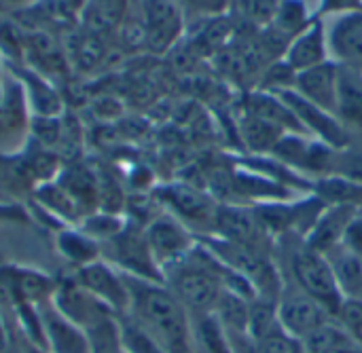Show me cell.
Masks as SVG:
<instances>
[{
	"mask_svg": "<svg viewBox=\"0 0 362 353\" xmlns=\"http://www.w3.org/2000/svg\"><path fill=\"white\" fill-rule=\"evenodd\" d=\"M132 316L165 353H193L191 318L165 284L125 275Z\"/></svg>",
	"mask_w": 362,
	"mask_h": 353,
	"instance_id": "cell-1",
	"label": "cell"
},
{
	"mask_svg": "<svg viewBox=\"0 0 362 353\" xmlns=\"http://www.w3.org/2000/svg\"><path fill=\"white\" fill-rule=\"evenodd\" d=\"M229 267L223 265L202 241L178 263L163 271V284L172 290L189 318L214 313L227 290Z\"/></svg>",
	"mask_w": 362,
	"mask_h": 353,
	"instance_id": "cell-2",
	"label": "cell"
},
{
	"mask_svg": "<svg viewBox=\"0 0 362 353\" xmlns=\"http://www.w3.org/2000/svg\"><path fill=\"white\" fill-rule=\"evenodd\" d=\"M291 277L293 284L303 290L308 297H312L316 303H320L333 318H337L344 297L339 292V286L335 282L333 269L325 254L312 250L305 239H299V244L291 252Z\"/></svg>",
	"mask_w": 362,
	"mask_h": 353,
	"instance_id": "cell-3",
	"label": "cell"
},
{
	"mask_svg": "<svg viewBox=\"0 0 362 353\" xmlns=\"http://www.w3.org/2000/svg\"><path fill=\"white\" fill-rule=\"evenodd\" d=\"M100 250H104L106 263H110L121 273L140 277L146 282L163 284V271L159 269L157 261L153 258L144 229L132 227L125 222L121 233H117L108 241L100 244Z\"/></svg>",
	"mask_w": 362,
	"mask_h": 353,
	"instance_id": "cell-4",
	"label": "cell"
},
{
	"mask_svg": "<svg viewBox=\"0 0 362 353\" xmlns=\"http://www.w3.org/2000/svg\"><path fill=\"white\" fill-rule=\"evenodd\" d=\"M210 235L238 244V246H246V248L272 254V235L263 227L255 208H244V205L229 203V201L218 203Z\"/></svg>",
	"mask_w": 362,
	"mask_h": 353,
	"instance_id": "cell-5",
	"label": "cell"
},
{
	"mask_svg": "<svg viewBox=\"0 0 362 353\" xmlns=\"http://www.w3.org/2000/svg\"><path fill=\"white\" fill-rule=\"evenodd\" d=\"M276 309L282 330L297 341L308 339L312 333L335 320L320 303H316L295 284H286V282L282 286Z\"/></svg>",
	"mask_w": 362,
	"mask_h": 353,
	"instance_id": "cell-6",
	"label": "cell"
},
{
	"mask_svg": "<svg viewBox=\"0 0 362 353\" xmlns=\"http://www.w3.org/2000/svg\"><path fill=\"white\" fill-rule=\"evenodd\" d=\"M155 197L168 208L170 216L180 220L191 231H202L206 235L212 233L218 203L206 193L187 184H165L155 189Z\"/></svg>",
	"mask_w": 362,
	"mask_h": 353,
	"instance_id": "cell-7",
	"label": "cell"
},
{
	"mask_svg": "<svg viewBox=\"0 0 362 353\" xmlns=\"http://www.w3.org/2000/svg\"><path fill=\"white\" fill-rule=\"evenodd\" d=\"M276 93L297 116V121L301 123V127L305 129V133L327 146L333 148H348L350 144V131L344 127V123L333 114L322 110L320 106L308 102L305 97H301L295 89H280V91H272Z\"/></svg>",
	"mask_w": 362,
	"mask_h": 353,
	"instance_id": "cell-8",
	"label": "cell"
},
{
	"mask_svg": "<svg viewBox=\"0 0 362 353\" xmlns=\"http://www.w3.org/2000/svg\"><path fill=\"white\" fill-rule=\"evenodd\" d=\"M144 235L161 271L185 258L197 246L195 233L170 214L153 218L146 225Z\"/></svg>",
	"mask_w": 362,
	"mask_h": 353,
	"instance_id": "cell-9",
	"label": "cell"
},
{
	"mask_svg": "<svg viewBox=\"0 0 362 353\" xmlns=\"http://www.w3.org/2000/svg\"><path fill=\"white\" fill-rule=\"evenodd\" d=\"M142 34L144 47L163 53L174 47V42L185 32L182 6L178 0H142Z\"/></svg>",
	"mask_w": 362,
	"mask_h": 353,
	"instance_id": "cell-10",
	"label": "cell"
},
{
	"mask_svg": "<svg viewBox=\"0 0 362 353\" xmlns=\"http://www.w3.org/2000/svg\"><path fill=\"white\" fill-rule=\"evenodd\" d=\"M74 282L85 288L91 297L104 303L112 313L123 316L129 309V290L125 277L119 269H115L106 261H95L85 267H78L74 273Z\"/></svg>",
	"mask_w": 362,
	"mask_h": 353,
	"instance_id": "cell-11",
	"label": "cell"
},
{
	"mask_svg": "<svg viewBox=\"0 0 362 353\" xmlns=\"http://www.w3.org/2000/svg\"><path fill=\"white\" fill-rule=\"evenodd\" d=\"M42 335L49 353H89V341L83 328L72 324L53 303V299L36 305Z\"/></svg>",
	"mask_w": 362,
	"mask_h": 353,
	"instance_id": "cell-12",
	"label": "cell"
},
{
	"mask_svg": "<svg viewBox=\"0 0 362 353\" xmlns=\"http://www.w3.org/2000/svg\"><path fill=\"white\" fill-rule=\"evenodd\" d=\"M301 97L320 106L327 112L337 116V97H339V64L329 59L310 70L297 72L293 87Z\"/></svg>",
	"mask_w": 362,
	"mask_h": 353,
	"instance_id": "cell-13",
	"label": "cell"
},
{
	"mask_svg": "<svg viewBox=\"0 0 362 353\" xmlns=\"http://www.w3.org/2000/svg\"><path fill=\"white\" fill-rule=\"evenodd\" d=\"M53 303L55 307L72 322L76 324L78 328L87 330L91 328L95 322H100L102 318L106 316H112V311L100 303L95 297H91L85 288H81L74 277L62 282V284H55V292H53ZM117 316V313H115Z\"/></svg>",
	"mask_w": 362,
	"mask_h": 353,
	"instance_id": "cell-14",
	"label": "cell"
},
{
	"mask_svg": "<svg viewBox=\"0 0 362 353\" xmlns=\"http://www.w3.org/2000/svg\"><path fill=\"white\" fill-rule=\"evenodd\" d=\"M325 21L331 59L362 72V11L337 15Z\"/></svg>",
	"mask_w": 362,
	"mask_h": 353,
	"instance_id": "cell-15",
	"label": "cell"
},
{
	"mask_svg": "<svg viewBox=\"0 0 362 353\" xmlns=\"http://www.w3.org/2000/svg\"><path fill=\"white\" fill-rule=\"evenodd\" d=\"M282 59L295 74L329 61L331 49H329V36H327V21L316 17L301 34H297L288 42Z\"/></svg>",
	"mask_w": 362,
	"mask_h": 353,
	"instance_id": "cell-16",
	"label": "cell"
},
{
	"mask_svg": "<svg viewBox=\"0 0 362 353\" xmlns=\"http://www.w3.org/2000/svg\"><path fill=\"white\" fill-rule=\"evenodd\" d=\"M358 212V208L350 205H327L310 229V233L305 235V244L320 254H329L331 250L344 244L346 231Z\"/></svg>",
	"mask_w": 362,
	"mask_h": 353,
	"instance_id": "cell-17",
	"label": "cell"
},
{
	"mask_svg": "<svg viewBox=\"0 0 362 353\" xmlns=\"http://www.w3.org/2000/svg\"><path fill=\"white\" fill-rule=\"evenodd\" d=\"M240 110L242 112H250L257 114L274 125H278L280 129H284L286 133H301L308 136L305 129L301 127V123L297 121V116L293 114V110L272 91H263V89H252L248 91L242 102H240Z\"/></svg>",
	"mask_w": 362,
	"mask_h": 353,
	"instance_id": "cell-18",
	"label": "cell"
},
{
	"mask_svg": "<svg viewBox=\"0 0 362 353\" xmlns=\"http://www.w3.org/2000/svg\"><path fill=\"white\" fill-rule=\"evenodd\" d=\"M344 301H362V256L344 244L325 254Z\"/></svg>",
	"mask_w": 362,
	"mask_h": 353,
	"instance_id": "cell-19",
	"label": "cell"
},
{
	"mask_svg": "<svg viewBox=\"0 0 362 353\" xmlns=\"http://www.w3.org/2000/svg\"><path fill=\"white\" fill-rule=\"evenodd\" d=\"M337 119L344 127L362 131V72L339 64V97Z\"/></svg>",
	"mask_w": 362,
	"mask_h": 353,
	"instance_id": "cell-20",
	"label": "cell"
},
{
	"mask_svg": "<svg viewBox=\"0 0 362 353\" xmlns=\"http://www.w3.org/2000/svg\"><path fill=\"white\" fill-rule=\"evenodd\" d=\"M238 131H240L242 144L257 157L272 155L274 148L278 146V142L286 136V131L280 129L278 125H274L257 114L242 112V110L238 116Z\"/></svg>",
	"mask_w": 362,
	"mask_h": 353,
	"instance_id": "cell-21",
	"label": "cell"
},
{
	"mask_svg": "<svg viewBox=\"0 0 362 353\" xmlns=\"http://www.w3.org/2000/svg\"><path fill=\"white\" fill-rule=\"evenodd\" d=\"M193 353H235L233 341L214 313L191 318Z\"/></svg>",
	"mask_w": 362,
	"mask_h": 353,
	"instance_id": "cell-22",
	"label": "cell"
},
{
	"mask_svg": "<svg viewBox=\"0 0 362 353\" xmlns=\"http://www.w3.org/2000/svg\"><path fill=\"white\" fill-rule=\"evenodd\" d=\"M314 19H316V13L310 8L308 0H280L274 21L267 28L274 30L288 47V42L297 34H301Z\"/></svg>",
	"mask_w": 362,
	"mask_h": 353,
	"instance_id": "cell-23",
	"label": "cell"
},
{
	"mask_svg": "<svg viewBox=\"0 0 362 353\" xmlns=\"http://www.w3.org/2000/svg\"><path fill=\"white\" fill-rule=\"evenodd\" d=\"M310 191L327 205H350L362 210V182L344 176H322L314 180Z\"/></svg>",
	"mask_w": 362,
	"mask_h": 353,
	"instance_id": "cell-24",
	"label": "cell"
},
{
	"mask_svg": "<svg viewBox=\"0 0 362 353\" xmlns=\"http://www.w3.org/2000/svg\"><path fill=\"white\" fill-rule=\"evenodd\" d=\"M301 343L305 353H354L361 347L337 320L325 324Z\"/></svg>",
	"mask_w": 362,
	"mask_h": 353,
	"instance_id": "cell-25",
	"label": "cell"
},
{
	"mask_svg": "<svg viewBox=\"0 0 362 353\" xmlns=\"http://www.w3.org/2000/svg\"><path fill=\"white\" fill-rule=\"evenodd\" d=\"M57 248H59L62 256H66L70 263L76 265V269L102 258L100 241H95L87 233L74 231V229H66L57 235Z\"/></svg>",
	"mask_w": 362,
	"mask_h": 353,
	"instance_id": "cell-26",
	"label": "cell"
},
{
	"mask_svg": "<svg viewBox=\"0 0 362 353\" xmlns=\"http://www.w3.org/2000/svg\"><path fill=\"white\" fill-rule=\"evenodd\" d=\"M129 0H89L83 19L93 32H104L119 25L127 13Z\"/></svg>",
	"mask_w": 362,
	"mask_h": 353,
	"instance_id": "cell-27",
	"label": "cell"
},
{
	"mask_svg": "<svg viewBox=\"0 0 362 353\" xmlns=\"http://www.w3.org/2000/svg\"><path fill=\"white\" fill-rule=\"evenodd\" d=\"M89 341V353H127L121 341L117 316H106L85 330Z\"/></svg>",
	"mask_w": 362,
	"mask_h": 353,
	"instance_id": "cell-28",
	"label": "cell"
},
{
	"mask_svg": "<svg viewBox=\"0 0 362 353\" xmlns=\"http://www.w3.org/2000/svg\"><path fill=\"white\" fill-rule=\"evenodd\" d=\"M119 320V333L121 341L127 353H165V349L127 313L117 316Z\"/></svg>",
	"mask_w": 362,
	"mask_h": 353,
	"instance_id": "cell-29",
	"label": "cell"
},
{
	"mask_svg": "<svg viewBox=\"0 0 362 353\" xmlns=\"http://www.w3.org/2000/svg\"><path fill=\"white\" fill-rule=\"evenodd\" d=\"M87 2L89 0H38L34 6H30V11L40 13L49 21L70 23V21H76L78 17H83Z\"/></svg>",
	"mask_w": 362,
	"mask_h": 353,
	"instance_id": "cell-30",
	"label": "cell"
},
{
	"mask_svg": "<svg viewBox=\"0 0 362 353\" xmlns=\"http://www.w3.org/2000/svg\"><path fill=\"white\" fill-rule=\"evenodd\" d=\"M246 349L248 353H305L303 343L286 335L282 326L257 341L246 339Z\"/></svg>",
	"mask_w": 362,
	"mask_h": 353,
	"instance_id": "cell-31",
	"label": "cell"
},
{
	"mask_svg": "<svg viewBox=\"0 0 362 353\" xmlns=\"http://www.w3.org/2000/svg\"><path fill=\"white\" fill-rule=\"evenodd\" d=\"M123 227H125V220H121L117 214L100 210L98 214L85 216V220L81 225V231L102 244V241H108L110 237H115L117 233H121Z\"/></svg>",
	"mask_w": 362,
	"mask_h": 353,
	"instance_id": "cell-32",
	"label": "cell"
},
{
	"mask_svg": "<svg viewBox=\"0 0 362 353\" xmlns=\"http://www.w3.org/2000/svg\"><path fill=\"white\" fill-rule=\"evenodd\" d=\"M280 0H233V6L246 21L267 28L274 21V15L278 11Z\"/></svg>",
	"mask_w": 362,
	"mask_h": 353,
	"instance_id": "cell-33",
	"label": "cell"
},
{
	"mask_svg": "<svg viewBox=\"0 0 362 353\" xmlns=\"http://www.w3.org/2000/svg\"><path fill=\"white\" fill-rule=\"evenodd\" d=\"M335 320L362 347V301H344Z\"/></svg>",
	"mask_w": 362,
	"mask_h": 353,
	"instance_id": "cell-34",
	"label": "cell"
},
{
	"mask_svg": "<svg viewBox=\"0 0 362 353\" xmlns=\"http://www.w3.org/2000/svg\"><path fill=\"white\" fill-rule=\"evenodd\" d=\"M178 4L202 17H223L231 11L233 0H178Z\"/></svg>",
	"mask_w": 362,
	"mask_h": 353,
	"instance_id": "cell-35",
	"label": "cell"
},
{
	"mask_svg": "<svg viewBox=\"0 0 362 353\" xmlns=\"http://www.w3.org/2000/svg\"><path fill=\"white\" fill-rule=\"evenodd\" d=\"M316 17L320 19H331L337 15H346V13H354L362 11L361 0H316Z\"/></svg>",
	"mask_w": 362,
	"mask_h": 353,
	"instance_id": "cell-36",
	"label": "cell"
},
{
	"mask_svg": "<svg viewBox=\"0 0 362 353\" xmlns=\"http://www.w3.org/2000/svg\"><path fill=\"white\" fill-rule=\"evenodd\" d=\"M19 353H49L47 349H42V347H38V345H34V343H30V341H25V345L19 349Z\"/></svg>",
	"mask_w": 362,
	"mask_h": 353,
	"instance_id": "cell-37",
	"label": "cell"
},
{
	"mask_svg": "<svg viewBox=\"0 0 362 353\" xmlns=\"http://www.w3.org/2000/svg\"><path fill=\"white\" fill-rule=\"evenodd\" d=\"M4 4H11V6H25V8H30V6H34L38 0H2Z\"/></svg>",
	"mask_w": 362,
	"mask_h": 353,
	"instance_id": "cell-38",
	"label": "cell"
},
{
	"mask_svg": "<svg viewBox=\"0 0 362 353\" xmlns=\"http://www.w3.org/2000/svg\"><path fill=\"white\" fill-rule=\"evenodd\" d=\"M354 353H362V347H358V349H356V352Z\"/></svg>",
	"mask_w": 362,
	"mask_h": 353,
	"instance_id": "cell-39",
	"label": "cell"
},
{
	"mask_svg": "<svg viewBox=\"0 0 362 353\" xmlns=\"http://www.w3.org/2000/svg\"><path fill=\"white\" fill-rule=\"evenodd\" d=\"M361 2H362V0H361Z\"/></svg>",
	"mask_w": 362,
	"mask_h": 353,
	"instance_id": "cell-40",
	"label": "cell"
}]
</instances>
